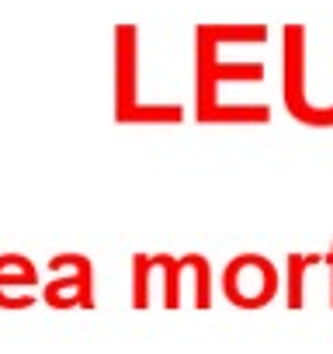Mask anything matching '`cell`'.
Segmentation results:
<instances>
[{"label": "cell", "mask_w": 333, "mask_h": 354, "mask_svg": "<svg viewBox=\"0 0 333 354\" xmlns=\"http://www.w3.org/2000/svg\"><path fill=\"white\" fill-rule=\"evenodd\" d=\"M281 104L298 125L333 129V35L316 59L305 25L281 28Z\"/></svg>", "instance_id": "obj_1"}, {"label": "cell", "mask_w": 333, "mask_h": 354, "mask_svg": "<svg viewBox=\"0 0 333 354\" xmlns=\"http://www.w3.org/2000/svg\"><path fill=\"white\" fill-rule=\"evenodd\" d=\"M264 63L260 59H226L216 39L205 25L195 28V118L212 111L222 101L226 87L236 84H264Z\"/></svg>", "instance_id": "obj_2"}, {"label": "cell", "mask_w": 333, "mask_h": 354, "mask_svg": "<svg viewBox=\"0 0 333 354\" xmlns=\"http://www.w3.org/2000/svg\"><path fill=\"white\" fill-rule=\"evenodd\" d=\"M281 278L264 254H236L222 268V295L236 309H264L278 299Z\"/></svg>", "instance_id": "obj_3"}, {"label": "cell", "mask_w": 333, "mask_h": 354, "mask_svg": "<svg viewBox=\"0 0 333 354\" xmlns=\"http://www.w3.org/2000/svg\"><path fill=\"white\" fill-rule=\"evenodd\" d=\"M73 271V274H63L56 281H49L42 288V302L53 306V309H94V264L91 257L84 254H56L49 261V271L59 274V271Z\"/></svg>", "instance_id": "obj_4"}, {"label": "cell", "mask_w": 333, "mask_h": 354, "mask_svg": "<svg viewBox=\"0 0 333 354\" xmlns=\"http://www.w3.org/2000/svg\"><path fill=\"white\" fill-rule=\"evenodd\" d=\"M139 108V32L122 25L115 32V122L132 125Z\"/></svg>", "instance_id": "obj_5"}, {"label": "cell", "mask_w": 333, "mask_h": 354, "mask_svg": "<svg viewBox=\"0 0 333 354\" xmlns=\"http://www.w3.org/2000/svg\"><path fill=\"white\" fill-rule=\"evenodd\" d=\"M35 285H39V271L25 254H0V309H11V313L32 309Z\"/></svg>", "instance_id": "obj_6"}, {"label": "cell", "mask_w": 333, "mask_h": 354, "mask_svg": "<svg viewBox=\"0 0 333 354\" xmlns=\"http://www.w3.org/2000/svg\"><path fill=\"white\" fill-rule=\"evenodd\" d=\"M319 261H326V257H319V254H288L285 257V306L292 309V313H298L302 306H305V281H309V268H316Z\"/></svg>", "instance_id": "obj_7"}, {"label": "cell", "mask_w": 333, "mask_h": 354, "mask_svg": "<svg viewBox=\"0 0 333 354\" xmlns=\"http://www.w3.org/2000/svg\"><path fill=\"white\" fill-rule=\"evenodd\" d=\"M191 268V254H160V274H163V306L166 309H181V281Z\"/></svg>", "instance_id": "obj_8"}, {"label": "cell", "mask_w": 333, "mask_h": 354, "mask_svg": "<svg viewBox=\"0 0 333 354\" xmlns=\"http://www.w3.org/2000/svg\"><path fill=\"white\" fill-rule=\"evenodd\" d=\"M156 271V254H132V309L149 306V278Z\"/></svg>", "instance_id": "obj_9"}, {"label": "cell", "mask_w": 333, "mask_h": 354, "mask_svg": "<svg viewBox=\"0 0 333 354\" xmlns=\"http://www.w3.org/2000/svg\"><path fill=\"white\" fill-rule=\"evenodd\" d=\"M188 278L195 285V306L198 309H212V264H209L205 254H191Z\"/></svg>", "instance_id": "obj_10"}, {"label": "cell", "mask_w": 333, "mask_h": 354, "mask_svg": "<svg viewBox=\"0 0 333 354\" xmlns=\"http://www.w3.org/2000/svg\"><path fill=\"white\" fill-rule=\"evenodd\" d=\"M326 271H330V309H333V240H330V250H326Z\"/></svg>", "instance_id": "obj_11"}]
</instances>
